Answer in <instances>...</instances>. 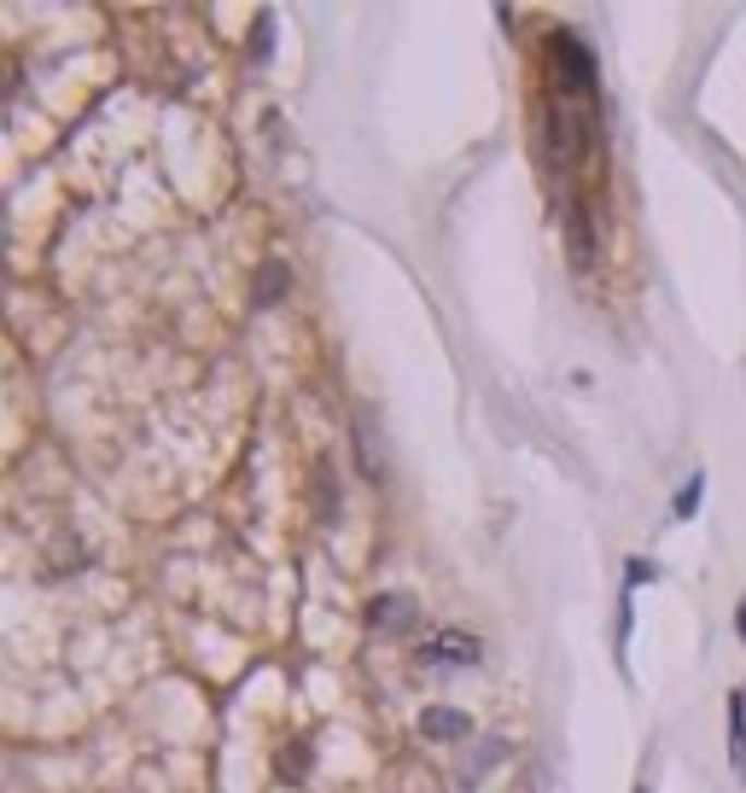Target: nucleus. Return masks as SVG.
Instances as JSON below:
<instances>
[{"label": "nucleus", "instance_id": "obj_8", "mask_svg": "<svg viewBox=\"0 0 746 793\" xmlns=\"http://www.w3.org/2000/svg\"><path fill=\"white\" fill-rule=\"evenodd\" d=\"M275 292H286V268H280V263H268V268H263V280H257V303H268Z\"/></svg>", "mask_w": 746, "mask_h": 793}, {"label": "nucleus", "instance_id": "obj_4", "mask_svg": "<svg viewBox=\"0 0 746 793\" xmlns=\"http://www.w3.org/2000/svg\"><path fill=\"white\" fill-rule=\"evenodd\" d=\"M472 653H479V642H472V636H461V630H444V636H437V642L426 648V660H455V665H467Z\"/></svg>", "mask_w": 746, "mask_h": 793}, {"label": "nucleus", "instance_id": "obj_7", "mask_svg": "<svg viewBox=\"0 0 746 793\" xmlns=\"http://www.w3.org/2000/svg\"><path fill=\"white\" fill-rule=\"evenodd\" d=\"M409 618H414L409 601H380V606H373V624H385V630H402Z\"/></svg>", "mask_w": 746, "mask_h": 793}, {"label": "nucleus", "instance_id": "obj_1", "mask_svg": "<svg viewBox=\"0 0 746 793\" xmlns=\"http://www.w3.org/2000/svg\"><path fill=\"white\" fill-rule=\"evenodd\" d=\"M549 59H554V76L566 94H595V59H589V47L571 36V29H554L549 36Z\"/></svg>", "mask_w": 746, "mask_h": 793}, {"label": "nucleus", "instance_id": "obj_9", "mask_svg": "<svg viewBox=\"0 0 746 793\" xmlns=\"http://www.w3.org/2000/svg\"><path fill=\"white\" fill-rule=\"evenodd\" d=\"M694 496H700V479H694V484H688V491H683V496H676V514H683V519L694 514Z\"/></svg>", "mask_w": 746, "mask_h": 793}, {"label": "nucleus", "instance_id": "obj_2", "mask_svg": "<svg viewBox=\"0 0 746 793\" xmlns=\"http://www.w3.org/2000/svg\"><path fill=\"white\" fill-rule=\"evenodd\" d=\"M420 730L432 741H461V735H472V723H467V712H455V706H426V712H420Z\"/></svg>", "mask_w": 746, "mask_h": 793}, {"label": "nucleus", "instance_id": "obj_5", "mask_svg": "<svg viewBox=\"0 0 746 793\" xmlns=\"http://www.w3.org/2000/svg\"><path fill=\"white\" fill-rule=\"evenodd\" d=\"M507 747H502V741H479V753H472L467 758V770H461V782H479V776L490 770V765H496V758H502Z\"/></svg>", "mask_w": 746, "mask_h": 793}, {"label": "nucleus", "instance_id": "obj_3", "mask_svg": "<svg viewBox=\"0 0 746 793\" xmlns=\"http://www.w3.org/2000/svg\"><path fill=\"white\" fill-rule=\"evenodd\" d=\"M566 223H571V263L589 268V263H595V233H589V211H583V205H571Z\"/></svg>", "mask_w": 746, "mask_h": 793}, {"label": "nucleus", "instance_id": "obj_6", "mask_svg": "<svg viewBox=\"0 0 746 793\" xmlns=\"http://www.w3.org/2000/svg\"><path fill=\"white\" fill-rule=\"evenodd\" d=\"M729 758H735V770L746 765V723H741V700H729Z\"/></svg>", "mask_w": 746, "mask_h": 793}]
</instances>
